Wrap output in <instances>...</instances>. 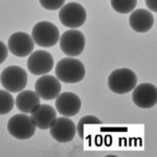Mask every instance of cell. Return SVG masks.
I'll return each instance as SVG.
<instances>
[{"instance_id": "22", "label": "cell", "mask_w": 157, "mask_h": 157, "mask_svg": "<svg viewBox=\"0 0 157 157\" xmlns=\"http://www.w3.org/2000/svg\"><path fill=\"white\" fill-rule=\"evenodd\" d=\"M146 4L148 9H150L152 12H157V2L156 0H146Z\"/></svg>"}, {"instance_id": "16", "label": "cell", "mask_w": 157, "mask_h": 157, "mask_svg": "<svg viewBox=\"0 0 157 157\" xmlns=\"http://www.w3.org/2000/svg\"><path fill=\"white\" fill-rule=\"evenodd\" d=\"M40 105V97L36 91L22 90L16 98V106L22 113H32Z\"/></svg>"}, {"instance_id": "12", "label": "cell", "mask_w": 157, "mask_h": 157, "mask_svg": "<svg viewBox=\"0 0 157 157\" xmlns=\"http://www.w3.org/2000/svg\"><path fill=\"white\" fill-rule=\"evenodd\" d=\"M62 85L57 78L52 75H42L36 81L35 91L43 100H55L61 93Z\"/></svg>"}, {"instance_id": "6", "label": "cell", "mask_w": 157, "mask_h": 157, "mask_svg": "<svg viewBox=\"0 0 157 157\" xmlns=\"http://www.w3.org/2000/svg\"><path fill=\"white\" fill-rule=\"evenodd\" d=\"M59 19L64 26L77 29L85 23L87 19V13L82 4L77 2H70L61 7Z\"/></svg>"}, {"instance_id": "15", "label": "cell", "mask_w": 157, "mask_h": 157, "mask_svg": "<svg viewBox=\"0 0 157 157\" xmlns=\"http://www.w3.org/2000/svg\"><path fill=\"white\" fill-rule=\"evenodd\" d=\"M129 24L133 30L144 34L152 29L154 24V17L151 12L147 10H135L134 12H131L129 17Z\"/></svg>"}, {"instance_id": "5", "label": "cell", "mask_w": 157, "mask_h": 157, "mask_svg": "<svg viewBox=\"0 0 157 157\" xmlns=\"http://www.w3.org/2000/svg\"><path fill=\"white\" fill-rule=\"evenodd\" d=\"M0 82L9 92H20L27 85L26 71L20 66H9L0 75Z\"/></svg>"}, {"instance_id": "9", "label": "cell", "mask_w": 157, "mask_h": 157, "mask_svg": "<svg viewBox=\"0 0 157 157\" xmlns=\"http://www.w3.org/2000/svg\"><path fill=\"white\" fill-rule=\"evenodd\" d=\"M27 68L35 75H46L54 68V58L45 50H36L27 60Z\"/></svg>"}, {"instance_id": "2", "label": "cell", "mask_w": 157, "mask_h": 157, "mask_svg": "<svg viewBox=\"0 0 157 157\" xmlns=\"http://www.w3.org/2000/svg\"><path fill=\"white\" fill-rule=\"evenodd\" d=\"M137 84L136 75L128 68L115 69L108 78V87L116 94H125L132 91Z\"/></svg>"}, {"instance_id": "20", "label": "cell", "mask_w": 157, "mask_h": 157, "mask_svg": "<svg viewBox=\"0 0 157 157\" xmlns=\"http://www.w3.org/2000/svg\"><path fill=\"white\" fill-rule=\"evenodd\" d=\"M40 4L49 11H57L64 6L65 0H39Z\"/></svg>"}, {"instance_id": "10", "label": "cell", "mask_w": 157, "mask_h": 157, "mask_svg": "<svg viewBox=\"0 0 157 157\" xmlns=\"http://www.w3.org/2000/svg\"><path fill=\"white\" fill-rule=\"evenodd\" d=\"M132 100L139 108L149 109L154 107L157 103L156 86L151 83H143L135 86L132 93Z\"/></svg>"}, {"instance_id": "17", "label": "cell", "mask_w": 157, "mask_h": 157, "mask_svg": "<svg viewBox=\"0 0 157 157\" xmlns=\"http://www.w3.org/2000/svg\"><path fill=\"white\" fill-rule=\"evenodd\" d=\"M137 0H111V6L118 14H128L134 11Z\"/></svg>"}, {"instance_id": "1", "label": "cell", "mask_w": 157, "mask_h": 157, "mask_svg": "<svg viewBox=\"0 0 157 157\" xmlns=\"http://www.w3.org/2000/svg\"><path fill=\"white\" fill-rule=\"evenodd\" d=\"M55 71L58 80L67 84L81 82L84 80L86 75L84 64L78 59H72L71 57L60 60Z\"/></svg>"}, {"instance_id": "8", "label": "cell", "mask_w": 157, "mask_h": 157, "mask_svg": "<svg viewBox=\"0 0 157 157\" xmlns=\"http://www.w3.org/2000/svg\"><path fill=\"white\" fill-rule=\"evenodd\" d=\"M49 130L52 137L61 144L71 141L77 133L75 123L67 116L56 118L49 127Z\"/></svg>"}, {"instance_id": "14", "label": "cell", "mask_w": 157, "mask_h": 157, "mask_svg": "<svg viewBox=\"0 0 157 157\" xmlns=\"http://www.w3.org/2000/svg\"><path fill=\"white\" fill-rule=\"evenodd\" d=\"M30 114V117L34 121L36 127L41 130L49 129L52 121L57 118V111L50 105L46 104H40Z\"/></svg>"}, {"instance_id": "7", "label": "cell", "mask_w": 157, "mask_h": 157, "mask_svg": "<svg viewBox=\"0 0 157 157\" xmlns=\"http://www.w3.org/2000/svg\"><path fill=\"white\" fill-rule=\"evenodd\" d=\"M60 47L68 57H78L85 48L84 35L75 29L66 30L60 38Z\"/></svg>"}, {"instance_id": "21", "label": "cell", "mask_w": 157, "mask_h": 157, "mask_svg": "<svg viewBox=\"0 0 157 157\" xmlns=\"http://www.w3.org/2000/svg\"><path fill=\"white\" fill-rule=\"evenodd\" d=\"M7 52H9V49H7L6 45L0 41V64H2L6 61L7 57Z\"/></svg>"}, {"instance_id": "4", "label": "cell", "mask_w": 157, "mask_h": 157, "mask_svg": "<svg viewBox=\"0 0 157 157\" xmlns=\"http://www.w3.org/2000/svg\"><path fill=\"white\" fill-rule=\"evenodd\" d=\"M59 29L48 21H40L33 27L32 38L41 47H52L59 42Z\"/></svg>"}, {"instance_id": "3", "label": "cell", "mask_w": 157, "mask_h": 157, "mask_svg": "<svg viewBox=\"0 0 157 157\" xmlns=\"http://www.w3.org/2000/svg\"><path fill=\"white\" fill-rule=\"evenodd\" d=\"M36 125L32 117L26 113L15 114L7 123V131L13 137L24 140L34 136L36 132Z\"/></svg>"}, {"instance_id": "13", "label": "cell", "mask_w": 157, "mask_h": 157, "mask_svg": "<svg viewBox=\"0 0 157 157\" xmlns=\"http://www.w3.org/2000/svg\"><path fill=\"white\" fill-rule=\"evenodd\" d=\"M82 107L80 98L73 92H63L56 98V109L63 116H75Z\"/></svg>"}, {"instance_id": "11", "label": "cell", "mask_w": 157, "mask_h": 157, "mask_svg": "<svg viewBox=\"0 0 157 157\" xmlns=\"http://www.w3.org/2000/svg\"><path fill=\"white\" fill-rule=\"evenodd\" d=\"M9 50L16 57H26L34 50L35 42L32 36L23 32L14 33L9 38L7 42Z\"/></svg>"}, {"instance_id": "19", "label": "cell", "mask_w": 157, "mask_h": 157, "mask_svg": "<svg viewBox=\"0 0 157 157\" xmlns=\"http://www.w3.org/2000/svg\"><path fill=\"white\" fill-rule=\"evenodd\" d=\"M91 124H93V125H101L102 121L94 115H86L80 120L77 126V132L78 134V136L81 137V139H84L83 136H84V129L86 128V126L91 125Z\"/></svg>"}, {"instance_id": "18", "label": "cell", "mask_w": 157, "mask_h": 157, "mask_svg": "<svg viewBox=\"0 0 157 157\" xmlns=\"http://www.w3.org/2000/svg\"><path fill=\"white\" fill-rule=\"evenodd\" d=\"M15 100L7 90H0V115L7 114L14 107Z\"/></svg>"}]
</instances>
